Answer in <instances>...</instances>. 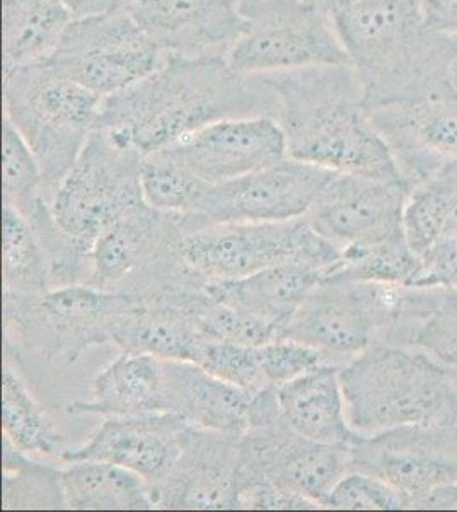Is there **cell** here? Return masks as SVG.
<instances>
[{
	"instance_id": "obj_9",
	"label": "cell",
	"mask_w": 457,
	"mask_h": 512,
	"mask_svg": "<svg viewBox=\"0 0 457 512\" xmlns=\"http://www.w3.org/2000/svg\"><path fill=\"white\" fill-rule=\"evenodd\" d=\"M405 286L326 277L313 287L280 330L343 366L372 345L384 344Z\"/></svg>"
},
{
	"instance_id": "obj_23",
	"label": "cell",
	"mask_w": 457,
	"mask_h": 512,
	"mask_svg": "<svg viewBox=\"0 0 457 512\" xmlns=\"http://www.w3.org/2000/svg\"><path fill=\"white\" fill-rule=\"evenodd\" d=\"M340 367L323 362L275 388V395L280 414L297 434L316 443L352 448L362 436L348 422Z\"/></svg>"
},
{
	"instance_id": "obj_1",
	"label": "cell",
	"mask_w": 457,
	"mask_h": 512,
	"mask_svg": "<svg viewBox=\"0 0 457 512\" xmlns=\"http://www.w3.org/2000/svg\"><path fill=\"white\" fill-rule=\"evenodd\" d=\"M275 94L227 59L166 57L152 74L101 103L96 128L134 144L142 156L227 118L272 117Z\"/></svg>"
},
{
	"instance_id": "obj_18",
	"label": "cell",
	"mask_w": 457,
	"mask_h": 512,
	"mask_svg": "<svg viewBox=\"0 0 457 512\" xmlns=\"http://www.w3.org/2000/svg\"><path fill=\"white\" fill-rule=\"evenodd\" d=\"M157 152L209 185L238 180L289 158L284 130L272 117L210 123Z\"/></svg>"
},
{
	"instance_id": "obj_36",
	"label": "cell",
	"mask_w": 457,
	"mask_h": 512,
	"mask_svg": "<svg viewBox=\"0 0 457 512\" xmlns=\"http://www.w3.org/2000/svg\"><path fill=\"white\" fill-rule=\"evenodd\" d=\"M326 509L340 511H401L408 501L400 490L367 473L348 472L336 483Z\"/></svg>"
},
{
	"instance_id": "obj_26",
	"label": "cell",
	"mask_w": 457,
	"mask_h": 512,
	"mask_svg": "<svg viewBox=\"0 0 457 512\" xmlns=\"http://www.w3.org/2000/svg\"><path fill=\"white\" fill-rule=\"evenodd\" d=\"M384 344L417 349L442 366L457 367V289L403 287Z\"/></svg>"
},
{
	"instance_id": "obj_21",
	"label": "cell",
	"mask_w": 457,
	"mask_h": 512,
	"mask_svg": "<svg viewBox=\"0 0 457 512\" xmlns=\"http://www.w3.org/2000/svg\"><path fill=\"white\" fill-rule=\"evenodd\" d=\"M193 425L174 414L105 417V422L76 449L60 458L72 461H108L139 473L151 487L168 475L185 448Z\"/></svg>"
},
{
	"instance_id": "obj_43",
	"label": "cell",
	"mask_w": 457,
	"mask_h": 512,
	"mask_svg": "<svg viewBox=\"0 0 457 512\" xmlns=\"http://www.w3.org/2000/svg\"><path fill=\"white\" fill-rule=\"evenodd\" d=\"M410 6L417 7V9H420V4H422V0H406Z\"/></svg>"
},
{
	"instance_id": "obj_37",
	"label": "cell",
	"mask_w": 457,
	"mask_h": 512,
	"mask_svg": "<svg viewBox=\"0 0 457 512\" xmlns=\"http://www.w3.org/2000/svg\"><path fill=\"white\" fill-rule=\"evenodd\" d=\"M256 352L268 388H278L311 371L313 367L328 362L319 350L290 338H275L268 344L256 347Z\"/></svg>"
},
{
	"instance_id": "obj_35",
	"label": "cell",
	"mask_w": 457,
	"mask_h": 512,
	"mask_svg": "<svg viewBox=\"0 0 457 512\" xmlns=\"http://www.w3.org/2000/svg\"><path fill=\"white\" fill-rule=\"evenodd\" d=\"M198 366L249 393L268 390L267 381L261 373L256 347L209 340L205 344Z\"/></svg>"
},
{
	"instance_id": "obj_4",
	"label": "cell",
	"mask_w": 457,
	"mask_h": 512,
	"mask_svg": "<svg viewBox=\"0 0 457 512\" xmlns=\"http://www.w3.org/2000/svg\"><path fill=\"white\" fill-rule=\"evenodd\" d=\"M348 422L360 436L405 425H457L449 367L400 345L377 344L340 367Z\"/></svg>"
},
{
	"instance_id": "obj_14",
	"label": "cell",
	"mask_w": 457,
	"mask_h": 512,
	"mask_svg": "<svg viewBox=\"0 0 457 512\" xmlns=\"http://www.w3.org/2000/svg\"><path fill=\"white\" fill-rule=\"evenodd\" d=\"M365 110L410 192L457 163V76Z\"/></svg>"
},
{
	"instance_id": "obj_2",
	"label": "cell",
	"mask_w": 457,
	"mask_h": 512,
	"mask_svg": "<svg viewBox=\"0 0 457 512\" xmlns=\"http://www.w3.org/2000/svg\"><path fill=\"white\" fill-rule=\"evenodd\" d=\"M255 76L277 98V122L289 158L405 185L388 146L372 127L364 82L353 65H316Z\"/></svg>"
},
{
	"instance_id": "obj_22",
	"label": "cell",
	"mask_w": 457,
	"mask_h": 512,
	"mask_svg": "<svg viewBox=\"0 0 457 512\" xmlns=\"http://www.w3.org/2000/svg\"><path fill=\"white\" fill-rule=\"evenodd\" d=\"M164 412L212 431L244 434L256 393L220 379L195 362L162 359Z\"/></svg>"
},
{
	"instance_id": "obj_32",
	"label": "cell",
	"mask_w": 457,
	"mask_h": 512,
	"mask_svg": "<svg viewBox=\"0 0 457 512\" xmlns=\"http://www.w3.org/2000/svg\"><path fill=\"white\" fill-rule=\"evenodd\" d=\"M2 202L21 214L31 226L52 214L40 164L6 118L2 134Z\"/></svg>"
},
{
	"instance_id": "obj_3",
	"label": "cell",
	"mask_w": 457,
	"mask_h": 512,
	"mask_svg": "<svg viewBox=\"0 0 457 512\" xmlns=\"http://www.w3.org/2000/svg\"><path fill=\"white\" fill-rule=\"evenodd\" d=\"M365 108L410 98L457 76V35L430 31L406 0H324Z\"/></svg>"
},
{
	"instance_id": "obj_34",
	"label": "cell",
	"mask_w": 457,
	"mask_h": 512,
	"mask_svg": "<svg viewBox=\"0 0 457 512\" xmlns=\"http://www.w3.org/2000/svg\"><path fill=\"white\" fill-rule=\"evenodd\" d=\"M140 183L147 205L173 216H188L195 212L210 188L209 183L159 152L145 156Z\"/></svg>"
},
{
	"instance_id": "obj_7",
	"label": "cell",
	"mask_w": 457,
	"mask_h": 512,
	"mask_svg": "<svg viewBox=\"0 0 457 512\" xmlns=\"http://www.w3.org/2000/svg\"><path fill=\"white\" fill-rule=\"evenodd\" d=\"M142 152L105 128H94L53 195V219L89 258L94 241L122 217L147 205Z\"/></svg>"
},
{
	"instance_id": "obj_16",
	"label": "cell",
	"mask_w": 457,
	"mask_h": 512,
	"mask_svg": "<svg viewBox=\"0 0 457 512\" xmlns=\"http://www.w3.org/2000/svg\"><path fill=\"white\" fill-rule=\"evenodd\" d=\"M408 193L398 183L336 173L304 217L347 260L406 238L403 214Z\"/></svg>"
},
{
	"instance_id": "obj_38",
	"label": "cell",
	"mask_w": 457,
	"mask_h": 512,
	"mask_svg": "<svg viewBox=\"0 0 457 512\" xmlns=\"http://www.w3.org/2000/svg\"><path fill=\"white\" fill-rule=\"evenodd\" d=\"M239 509L255 511H309L321 509L316 502L290 494L275 483L255 473L238 472Z\"/></svg>"
},
{
	"instance_id": "obj_40",
	"label": "cell",
	"mask_w": 457,
	"mask_h": 512,
	"mask_svg": "<svg viewBox=\"0 0 457 512\" xmlns=\"http://www.w3.org/2000/svg\"><path fill=\"white\" fill-rule=\"evenodd\" d=\"M418 11L430 31L457 35V0H422Z\"/></svg>"
},
{
	"instance_id": "obj_42",
	"label": "cell",
	"mask_w": 457,
	"mask_h": 512,
	"mask_svg": "<svg viewBox=\"0 0 457 512\" xmlns=\"http://www.w3.org/2000/svg\"><path fill=\"white\" fill-rule=\"evenodd\" d=\"M127 2L128 0H67V4H69L72 12L76 14V18L111 11L116 7L125 6Z\"/></svg>"
},
{
	"instance_id": "obj_12",
	"label": "cell",
	"mask_w": 457,
	"mask_h": 512,
	"mask_svg": "<svg viewBox=\"0 0 457 512\" xmlns=\"http://www.w3.org/2000/svg\"><path fill=\"white\" fill-rule=\"evenodd\" d=\"M239 472L261 475L326 509L336 483L350 472V448L297 434L278 410L275 388H268L253 396L248 429L241 436Z\"/></svg>"
},
{
	"instance_id": "obj_5",
	"label": "cell",
	"mask_w": 457,
	"mask_h": 512,
	"mask_svg": "<svg viewBox=\"0 0 457 512\" xmlns=\"http://www.w3.org/2000/svg\"><path fill=\"white\" fill-rule=\"evenodd\" d=\"M103 99L50 60L4 72V118L35 154L48 202L96 128Z\"/></svg>"
},
{
	"instance_id": "obj_30",
	"label": "cell",
	"mask_w": 457,
	"mask_h": 512,
	"mask_svg": "<svg viewBox=\"0 0 457 512\" xmlns=\"http://www.w3.org/2000/svg\"><path fill=\"white\" fill-rule=\"evenodd\" d=\"M19 350L4 342L2 367V434L28 454H62L65 436L36 402L18 371Z\"/></svg>"
},
{
	"instance_id": "obj_20",
	"label": "cell",
	"mask_w": 457,
	"mask_h": 512,
	"mask_svg": "<svg viewBox=\"0 0 457 512\" xmlns=\"http://www.w3.org/2000/svg\"><path fill=\"white\" fill-rule=\"evenodd\" d=\"M123 7L164 57L227 59L244 30L239 0H128Z\"/></svg>"
},
{
	"instance_id": "obj_11",
	"label": "cell",
	"mask_w": 457,
	"mask_h": 512,
	"mask_svg": "<svg viewBox=\"0 0 457 512\" xmlns=\"http://www.w3.org/2000/svg\"><path fill=\"white\" fill-rule=\"evenodd\" d=\"M178 217L145 205L99 234L89 255L87 286L144 297L203 280L181 255Z\"/></svg>"
},
{
	"instance_id": "obj_6",
	"label": "cell",
	"mask_w": 457,
	"mask_h": 512,
	"mask_svg": "<svg viewBox=\"0 0 457 512\" xmlns=\"http://www.w3.org/2000/svg\"><path fill=\"white\" fill-rule=\"evenodd\" d=\"M137 297L76 284L35 296L4 294V342L47 359L76 362L110 344Z\"/></svg>"
},
{
	"instance_id": "obj_17",
	"label": "cell",
	"mask_w": 457,
	"mask_h": 512,
	"mask_svg": "<svg viewBox=\"0 0 457 512\" xmlns=\"http://www.w3.org/2000/svg\"><path fill=\"white\" fill-rule=\"evenodd\" d=\"M350 472L381 478L413 502L457 482V425H405L362 436L350 448Z\"/></svg>"
},
{
	"instance_id": "obj_25",
	"label": "cell",
	"mask_w": 457,
	"mask_h": 512,
	"mask_svg": "<svg viewBox=\"0 0 457 512\" xmlns=\"http://www.w3.org/2000/svg\"><path fill=\"white\" fill-rule=\"evenodd\" d=\"M65 412L101 417L164 414L162 359L122 350V355L94 379L93 400L69 403Z\"/></svg>"
},
{
	"instance_id": "obj_39",
	"label": "cell",
	"mask_w": 457,
	"mask_h": 512,
	"mask_svg": "<svg viewBox=\"0 0 457 512\" xmlns=\"http://www.w3.org/2000/svg\"><path fill=\"white\" fill-rule=\"evenodd\" d=\"M420 260L422 272L415 286L411 287L442 286L457 289V226Z\"/></svg>"
},
{
	"instance_id": "obj_19",
	"label": "cell",
	"mask_w": 457,
	"mask_h": 512,
	"mask_svg": "<svg viewBox=\"0 0 457 512\" xmlns=\"http://www.w3.org/2000/svg\"><path fill=\"white\" fill-rule=\"evenodd\" d=\"M241 436L193 425L185 448L152 499L164 511H234L238 504Z\"/></svg>"
},
{
	"instance_id": "obj_33",
	"label": "cell",
	"mask_w": 457,
	"mask_h": 512,
	"mask_svg": "<svg viewBox=\"0 0 457 512\" xmlns=\"http://www.w3.org/2000/svg\"><path fill=\"white\" fill-rule=\"evenodd\" d=\"M2 451V509H69L60 470L31 460L7 437L2 441Z\"/></svg>"
},
{
	"instance_id": "obj_10",
	"label": "cell",
	"mask_w": 457,
	"mask_h": 512,
	"mask_svg": "<svg viewBox=\"0 0 457 512\" xmlns=\"http://www.w3.org/2000/svg\"><path fill=\"white\" fill-rule=\"evenodd\" d=\"M239 2L244 30L227 55L232 69L255 76L350 64L324 0Z\"/></svg>"
},
{
	"instance_id": "obj_41",
	"label": "cell",
	"mask_w": 457,
	"mask_h": 512,
	"mask_svg": "<svg viewBox=\"0 0 457 512\" xmlns=\"http://www.w3.org/2000/svg\"><path fill=\"white\" fill-rule=\"evenodd\" d=\"M411 509H457V482L447 483L413 502Z\"/></svg>"
},
{
	"instance_id": "obj_15",
	"label": "cell",
	"mask_w": 457,
	"mask_h": 512,
	"mask_svg": "<svg viewBox=\"0 0 457 512\" xmlns=\"http://www.w3.org/2000/svg\"><path fill=\"white\" fill-rule=\"evenodd\" d=\"M336 171L285 158L238 180L210 185L202 204L188 216H176L183 231L226 222H282L311 209Z\"/></svg>"
},
{
	"instance_id": "obj_8",
	"label": "cell",
	"mask_w": 457,
	"mask_h": 512,
	"mask_svg": "<svg viewBox=\"0 0 457 512\" xmlns=\"http://www.w3.org/2000/svg\"><path fill=\"white\" fill-rule=\"evenodd\" d=\"M181 255L205 282L241 279L280 263H302L328 277L342 263V251L316 233L306 217L183 231Z\"/></svg>"
},
{
	"instance_id": "obj_44",
	"label": "cell",
	"mask_w": 457,
	"mask_h": 512,
	"mask_svg": "<svg viewBox=\"0 0 457 512\" xmlns=\"http://www.w3.org/2000/svg\"><path fill=\"white\" fill-rule=\"evenodd\" d=\"M449 371H451L452 378H454L457 384V367H449Z\"/></svg>"
},
{
	"instance_id": "obj_24",
	"label": "cell",
	"mask_w": 457,
	"mask_h": 512,
	"mask_svg": "<svg viewBox=\"0 0 457 512\" xmlns=\"http://www.w3.org/2000/svg\"><path fill=\"white\" fill-rule=\"evenodd\" d=\"M324 279L323 272L302 263H280L241 279L207 282L210 296L220 303L284 328L304 297Z\"/></svg>"
},
{
	"instance_id": "obj_28",
	"label": "cell",
	"mask_w": 457,
	"mask_h": 512,
	"mask_svg": "<svg viewBox=\"0 0 457 512\" xmlns=\"http://www.w3.org/2000/svg\"><path fill=\"white\" fill-rule=\"evenodd\" d=\"M67 506L74 511H151L149 482L108 461H72L62 470Z\"/></svg>"
},
{
	"instance_id": "obj_29",
	"label": "cell",
	"mask_w": 457,
	"mask_h": 512,
	"mask_svg": "<svg viewBox=\"0 0 457 512\" xmlns=\"http://www.w3.org/2000/svg\"><path fill=\"white\" fill-rule=\"evenodd\" d=\"M209 340L212 338L198 332L176 309L156 301L137 299V306L116 330L113 344L127 352L198 364Z\"/></svg>"
},
{
	"instance_id": "obj_31",
	"label": "cell",
	"mask_w": 457,
	"mask_h": 512,
	"mask_svg": "<svg viewBox=\"0 0 457 512\" xmlns=\"http://www.w3.org/2000/svg\"><path fill=\"white\" fill-rule=\"evenodd\" d=\"M2 284L4 294L35 296L50 291V263L40 238L11 207L2 209Z\"/></svg>"
},
{
	"instance_id": "obj_13",
	"label": "cell",
	"mask_w": 457,
	"mask_h": 512,
	"mask_svg": "<svg viewBox=\"0 0 457 512\" xmlns=\"http://www.w3.org/2000/svg\"><path fill=\"white\" fill-rule=\"evenodd\" d=\"M166 59L125 7L76 18L50 62L99 96L152 74Z\"/></svg>"
},
{
	"instance_id": "obj_27",
	"label": "cell",
	"mask_w": 457,
	"mask_h": 512,
	"mask_svg": "<svg viewBox=\"0 0 457 512\" xmlns=\"http://www.w3.org/2000/svg\"><path fill=\"white\" fill-rule=\"evenodd\" d=\"M74 19L67 0H2L4 72L50 59Z\"/></svg>"
}]
</instances>
